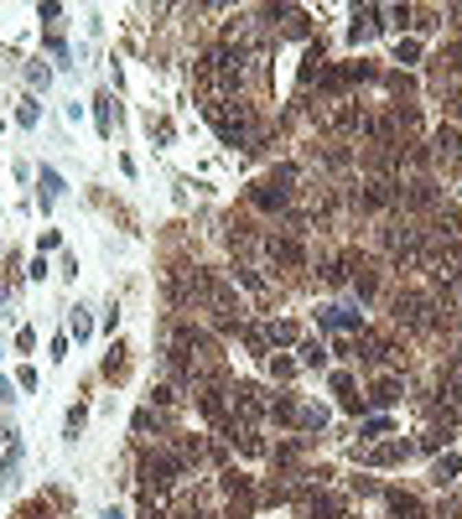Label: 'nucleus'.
Instances as JSON below:
<instances>
[{
	"label": "nucleus",
	"mask_w": 462,
	"mask_h": 519,
	"mask_svg": "<svg viewBox=\"0 0 462 519\" xmlns=\"http://www.w3.org/2000/svg\"><path fill=\"white\" fill-rule=\"evenodd\" d=\"M270 369H275V379H291V374H297V364H291V358H275Z\"/></svg>",
	"instance_id": "15"
},
{
	"label": "nucleus",
	"mask_w": 462,
	"mask_h": 519,
	"mask_svg": "<svg viewBox=\"0 0 462 519\" xmlns=\"http://www.w3.org/2000/svg\"><path fill=\"white\" fill-rule=\"evenodd\" d=\"M16 468H21V447L5 452V478H16Z\"/></svg>",
	"instance_id": "16"
},
{
	"label": "nucleus",
	"mask_w": 462,
	"mask_h": 519,
	"mask_svg": "<svg viewBox=\"0 0 462 519\" xmlns=\"http://www.w3.org/2000/svg\"><path fill=\"white\" fill-rule=\"evenodd\" d=\"M405 457H411V447H405V441H390V447L374 452V462H405Z\"/></svg>",
	"instance_id": "11"
},
{
	"label": "nucleus",
	"mask_w": 462,
	"mask_h": 519,
	"mask_svg": "<svg viewBox=\"0 0 462 519\" xmlns=\"http://www.w3.org/2000/svg\"><path fill=\"white\" fill-rule=\"evenodd\" d=\"M457 468H462L457 457H441V462H437V472H431V478H437V483H452V478H457Z\"/></svg>",
	"instance_id": "12"
},
{
	"label": "nucleus",
	"mask_w": 462,
	"mask_h": 519,
	"mask_svg": "<svg viewBox=\"0 0 462 519\" xmlns=\"http://www.w3.org/2000/svg\"><path fill=\"white\" fill-rule=\"evenodd\" d=\"M255 203H260V208H281V203H286V187H275V182H265V187L255 192Z\"/></svg>",
	"instance_id": "7"
},
{
	"label": "nucleus",
	"mask_w": 462,
	"mask_h": 519,
	"mask_svg": "<svg viewBox=\"0 0 462 519\" xmlns=\"http://www.w3.org/2000/svg\"><path fill=\"white\" fill-rule=\"evenodd\" d=\"M437 161L462 166V130H457V125H441V130H437Z\"/></svg>",
	"instance_id": "2"
},
{
	"label": "nucleus",
	"mask_w": 462,
	"mask_h": 519,
	"mask_svg": "<svg viewBox=\"0 0 462 519\" xmlns=\"http://www.w3.org/2000/svg\"><path fill=\"white\" fill-rule=\"evenodd\" d=\"M270 338L275 343H297V327H291V322H270Z\"/></svg>",
	"instance_id": "14"
},
{
	"label": "nucleus",
	"mask_w": 462,
	"mask_h": 519,
	"mask_svg": "<svg viewBox=\"0 0 462 519\" xmlns=\"http://www.w3.org/2000/svg\"><path fill=\"white\" fill-rule=\"evenodd\" d=\"M83 421H89V411H83V405H73V411H68V421H62V431H68V437H78V431H83Z\"/></svg>",
	"instance_id": "13"
},
{
	"label": "nucleus",
	"mask_w": 462,
	"mask_h": 519,
	"mask_svg": "<svg viewBox=\"0 0 462 519\" xmlns=\"http://www.w3.org/2000/svg\"><path fill=\"white\" fill-rule=\"evenodd\" d=\"M36 182H42V203H47V208H52V203L62 198V177H58V172H42V177H36Z\"/></svg>",
	"instance_id": "5"
},
{
	"label": "nucleus",
	"mask_w": 462,
	"mask_h": 519,
	"mask_svg": "<svg viewBox=\"0 0 462 519\" xmlns=\"http://www.w3.org/2000/svg\"><path fill=\"white\" fill-rule=\"evenodd\" d=\"M270 255L281 260V265H301V244L297 239H270Z\"/></svg>",
	"instance_id": "4"
},
{
	"label": "nucleus",
	"mask_w": 462,
	"mask_h": 519,
	"mask_svg": "<svg viewBox=\"0 0 462 519\" xmlns=\"http://www.w3.org/2000/svg\"><path fill=\"white\" fill-rule=\"evenodd\" d=\"M94 119H99V130L109 135V125H115V99H109V94H99V99H94Z\"/></svg>",
	"instance_id": "6"
},
{
	"label": "nucleus",
	"mask_w": 462,
	"mask_h": 519,
	"mask_svg": "<svg viewBox=\"0 0 462 519\" xmlns=\"http://www.w3.org/2000/svg\"><path fill=\"white\" fill-rule=\"evenodd\" d=\"M322 327H358V312H322Z\"/></svg>",
	"instance_id": "8"
},
{
	"label": "nucleus",
	"mask_w": 462,
	"mask_h": 519,
	"mask_svg": "<svg viewBox=\"0 0 462 519\" xmlns=\"http://www.w3.org/2000/svg\"><path fill=\"white\" fill-rule=\"evenodd\" d=\"M301 364H307V369H322V364H327V348H322V343H301Z\"/></svg>",
	"instance_id": "9"
},
{
	"label": "nucleus",
	"mask_w": 462,
	"mask_h": 519,
	"mask_svg": "<svg viewBox=\"0 0 462 519\" xmlns=\"http://www.w3.org/2000/svg\"><path fill=\"white\" fill-rule=\"evenodd\" d=\"M374 32H380V11H374V5H364V11L354 16V26H348V36H354V42H369Z\"/></svg>",
	"instance_id": "3"
},
{
	"label": "nucleus",
	"mask_w": 462,
	"mask_h": 519,
	"mask_svg": "<svg viewBox=\"0 0 462 519\" xmlns=\"http://www.w3.org/2000/svg\"><path fill=\"white\" fill-rule=\"evenodd\" d=\"M16 119H21V125H36V104H32V99H26V104L16 109Z\"/></svg>",
	"instance_id": "17"
},
{
	"label": "nucleus",
	"mask_w": 462,
	"mask_h": 519,
	"mask_svg": "<svg viewBox=\"0 0 462 519\" xmlns=\"http://www.w3.org/2000/svg\"><path fill=\"white\" fill-rule=\"evenodd\" d=\"M400 400V384H395V379H380V384H374V405H395Z\"/></svg>",
	"instance_id": "10"
},
{
	"label": "nucleus",
	"mask_w": 462,
	"mask_h": 519,
	"mask_svg": "<svg viewBox=\"0 0 462 519\" xmlns=\"http://www.w3.org/2000/svg\"><path fill=\"white\" fill-rule=\"evenodd\" d=\"M426 312H431V301L426 296H400V301H395V322H405V327H426Z\"/></svg>",
	"instance_id": "1"
}]
</instances>
